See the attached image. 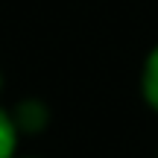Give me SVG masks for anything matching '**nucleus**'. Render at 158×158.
Returning <instances> with one entry per match:
<instances>
[{"mask_svg":"<svg viewBox=\"0 0 158 158\" xmlns=\"http://www.w3.org/2000/svg\"><path fill=\"white\" fill-rule=\"evenodd\" d=\"M9 114H12V120H15L21 135H41L53 120L50 106L41 97H23V100H18L9 108Z\"/></svg>","mask_w":158,"mask_h":158,"instance_id":"f257e3e1","label":"nucleus"},{"mask_svg":"<svg viewBox=\"0 0 158 158\" xmlns=\"http://www.w3.org/2000/svg\"><path fill=\"white\" fill-rule=\"evenodd\" d=\"M138 88H141V100L147 102V108L158 114V44H152L149 53L143 56Z\"/></svg>","mask_w":158,"mask_h":158,"instance_id":"f03ea898","label":"nucleus"},{"mask_svg":"<svg viewBox=\"0 0 158 158\" xmlns=\"http://www.w3.org/2000/svg\"><path fill=\"white\" fill-rule=\"evenodd\" d=\"M18 143H21V132L9 108H0V158H18Z\"/></svg>","mask_w":158,"mask_h":158,"instance_id":"7ed1b4c3","label":"nucleus"},{"mask_svg":"<svg viewBox=\"0 0 158 158\" xmlns=\"http://www.w3.org/2000/svg\"><path fill=\"white\" fill-rule=\"evenodd\" d=\"M0 94H3V70H0Z\"/></svg>","mask_w":158,"mask_h":158,"instance_id":"20e7f679","label":"nucleus"},{"mask_svg":"<svg viewBox=\"0 0 158 158\" xmlns=\"http://www.w3.org/2000/svg\"><path fill=\"white\" fill-rule=\"evenodd\" d=\"M18 158H38V155H18Z\"/></svg>","mask_w":158,"mask_h":158,"instance_id":"39448f33","label":"nucleus"}]
</instances>
